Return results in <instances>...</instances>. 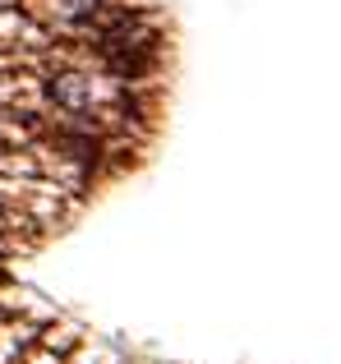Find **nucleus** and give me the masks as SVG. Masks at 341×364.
Listing matches in <instances>:
<instances>
[{"mask_svg": "<svg viewBox=\"0 0 341 364\" xmlns=\"http://www.w3.org/2000/svg\"><path fill=\"white\" fill-rule=\"evenodd\" d=\"M51 97L60 102L65 111H88L92 107V79L79 74V70H65V74L51 79Z\"/></svg>", "mask_w": 341, "mask_h": 364, "instance_id": "1", "label": "nucleus"}, {"mask_svg": "<svg viewBox=\"0 0 341 364\" xmlns=\"http://www.w3.org/2000/svg\"><path fill=\"white\" fill-rule=\"evenodd\" d=\"M28 5H33L28 14L46 18V23H79V18H88L102 0H28Z\"/></svg>", "mask_w": 341, "mask_h": 364, "instance_id": "2", "label": "nucleus"}]
</instances>
